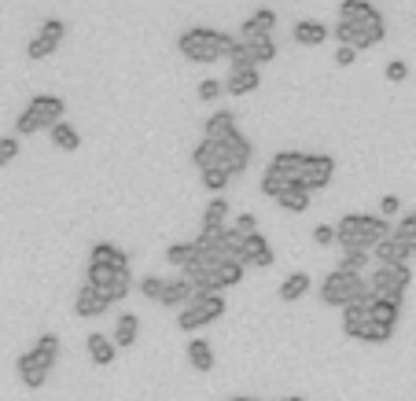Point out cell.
Instances as JSON below:
<instances>
[{
    "instance_id": "obj_45",
    "label": "cell",
    "mask_w": 416,
    "mask_h": 401,
    "mask_svg": "<svg viewBox=\"0 0 416 401\" xmlns=\"http://www.w3.org/2000/svg\"><path fill=\"white\" fill-rule=\"evenodd\" d=\"M222 92H225V89H222V81H217V77H203V81H199V100L210 103V100H217Z\"/></svg>"
},
{
    "instance_id": "obj_9",
    "label": "cell",
    "mask_w": 416,
    "mask_h": 401,
    "mask_svg": "<svg viewBox=\"0 0 416 401\" xmlns=\"http://www.w3.org/2000/svg\"><path fill=\"white\" fill-rule=\"evenodd\" d=\"M244 269H269L276 262L269 240L261 236V232H251V236H244V247H239V258H236Z\"/></svg>"
},
{
    "instance_id": "obj_12",
    "label": "cell",
    "mask_w": 416,
    "mask_h": 401,
    "mask_svg": "<svg viewBox=\"0 0 416 401\" xmlns=\"http://www.w3.org/2000/svg\"><path fill=\"white\" fill-rule=\"evenodd\" d=\"M383 37H387V23H383V15L376 11L372 18H365V23H358V26H354V52L380 45Z\"/></svg>"
},
{
    "instance_id": "obj_54",
    "label": "cell",
    "mask_w": 416,
    "mask_h": 401,
    "mask_svg": "<svg viewBox=\"0 0 416 401\" xmlns=\"http://www.w3.org/2000/svg\"><path fill=\"white\" fill-rule=\"evenodd\" d=\"M276 401H306V397H298V394H288V397H276Z\"/></svg>"
},
{
    "instance_id": "obj_11",
    "label": "cell",
    "mask_w": 416,
    "mask_h": 401,
    "mask_svg": "<svg viewBox=\"0 0 416 401\" xmlns=\"http://www.w3.org/2000/svg\"><path fill=\"white\" fill-rule=\"evenodd\" d=\"M372 255H376V262L380 265H409V247L398 240V236H394V228H390V236L387 240H380L376 247H372Z\"/></svg>"
},
{
    "instance_id": "obj_4",
    "label": "cell",
    "mask_w": 416,
    "mask_h": 401,
    "mask_svg": "<svg viewBox=\"0 0 416 401\" xmlns=\"http://www.w3.org/2000/svg\"><path fill=\"white\" fill-rule=\"evenodd\" d=\"M225 316V299L222 294H199V291H192V299L188 306L177 309V331H199L214 321H222Z\"/></svg>"
},
{
    "instance_id": "obj_21",
    "label": "cell",
    "mask_w": 416,
    "mask_h": 401,
    "mask_svg": "<svg viewBox=\"0 0 416 401\" xmlns=\"http://www.w3.org/2000/svg\"><path fill=\"white\" fill-rule=\"evenodd\" d=\"M85 350H89V357H93V365H111L115 357H118V350H115V343L107 339L103 331H89V339H85Z\"/></svg>"
},
{
    "instance_id": "obj_15",
    "label": "cell",
    "mask_w": 416,
    "mask_h": 401,
    "mask_svg": "<svg viewBox=\"0 0 416 401\" xmlns=\"http://www.w3.org/2000/svg\"><path fill=\"white\" fill-rule=\"evenodd\" d=\"M239 125H236V114L232 111H214L207 122H203V137L207 140H214V144H222L229 133H236Z\"/></svg>"
},
{
    "instance_id": "obj_32",
    "label": "cell",
    "mask_w": 416,
    "mask_h": 401,
    "mask_svg": "<svg viewBox=\"0 0 416 401\" xmlns=\"http://www.w3.org/2000/svg\"><path fill=\"white\" fill-rule=\"evenodd\" d=\"M225 218H229V203L210 199V206L203 210V228H225Z\"/></svg>"
},
{
    "instance_id": "obj_43",
    "label": "cell",
    "mask_w": 416,
    "mask_h": 401,
    "mask_svg": "<svg viewBox=\"0 0 416 401\" xmlns=\"http://www.w3.org/2000/svg\"><path fill=\"white\" fill-rule=\"evenodd\" d=\"M162 284H166L162 277H144V280H140V294H144L147 302H159V294H162Z\"/></svg>"
},
{
    "instance_id": "obj_14",
    "label": "cell",
    "mask_w": 416,
    "mask_h": 401,
    "mask_svg": "<svg viewBox=\"0 0 416 401\" xmlns=\"http://www.w3.org/2000/svg\"><path fill=\"white\" fill-rule=\"evenodd\" d=\"M269 170H276L280 177H288L291 184H298V177H302V170H306V155H302V151H276V155L269 159Z\"/></svg>"
},
{
    "instance_id": "obj_28",
    "label": "cell",
    "mask_w": 416,
    "mask_h": 401,
    "mask_svg": "<svg viewBox=\"0 0 416 401\" xmlns=\"http://www.w3.org/2000/svg\"><path fill=\"white\" fill-rule=\"evenodd\" d=\"M192 162L199 166V170H214V166H222V147L203 137L199 144H195V151H192Z\"/></svg>"
},
{
    "instance_id": "obj_52",
    "label": "cell",
    "mask_w": 416,
    "mask_h": 401,
    "mask_svg": "<svg viewBox=\"0 0 416 401\" xmlns=\"http://www.w3.org/2000/svg\"><path fill=\"white\" fill-rule=\"evenodd\" d=\"M354 59H358V52L350 48V45H339V48H336V63H339V67H350Z\"/></svg>"
},
{
    "instance_id": "obj_25",
    "label": "cell",
    "mask_w": 416,
    "mask_h": 401,
    "mask_svg": "<svg viewBox=\"0 0 416 401\" xmlns=\"http://www.w3.org/2000/svg\"><path fill=\"white\" fill-rule=\"evenodd\" d=\"M368 321V306L365 302H346L343 306V331L350 335V339H358V331L365 328Z\"/></svg>"
},
{
    "instance_id": "obj_47",
    "label": "cell",
    "mask_w": 416,
    "mask_h": 401,
    "mask_svg": "<svg viewBox=\"0 0 416 401\" xmlns=\"http://www.w3.org/2000/svg\"><path fill=\"white\" fill-rule=\"evenodd\" d=\"M41 33L52 37V41H63V33H67V23H63V18H45V26H41Z\"/></svg>"
},
{
    "instance_id": "obj_23",
    "label": "cell",
    "mask_w": 416,
    "mask_h": 401,
    "mask_svg": "<svg viewBox=\"0 0 416 401\" xmlns=\"http://www.w3.org/2000/svg\"><path fill=\"white\" fill-rule=\"evenodd\" d=\"M372 15H376L372 0H343L339 4V23H350V26L365 23V18H372Z\"/></svg>"
},
{
    "instance_id": "obj_38",
    "label": "cell",
    "mask_w": 416,
    "mask_h": 401,
    "mask_svg": "<svg viewBox=\"0 0 416 401\" xmlns=\"http://www.w3.org/2000/svg\"><path fill=\"white\" fill-rule=\"evenodd\" d=\"M390 335H394L390 328H380V324L365 321V328L358 331V339H361V343H368V346H380V343H387V339H390Z\"/></svg>"
},
{
    "instance_id": "obj_37",
    "label": "cell",
    "mask_w": 416,
    "mask_h": 401,
    "mask_svg": "<svg viewBox=\"0 0 416 401\" xmlns=\"http://www.w3.org/2000/svg\"><path fill=\"white\" fill-rule=\"evenodd\" d=\"M56 48H59V41H52V37H45V33H37V37L30 41V45H26L30 59H48Z\"/></svg>"
},
{
    "instance_id": "obj_39",
    "label": "cell",
    "mask_w": 416,
    "mask_h": 401,
    "mask_svg": "<svg viewBox=\"0 0 416 401\" xmlns=\"http://www.w3.org/2000/svg\"><path fill=\"white\" fill-rule=\"evenodd\" d=\"M365 265H368V250H361V247H346V250H343V265H339V269L361 272Z\"/></svg>"
},
{
    "instance_id": "obj_13",
    "label": "cell",
    "mask_w": 416,
    "mask_h": 401,
    "mask_svg": "<svg viewBox=\"0 0 416 401\" xmlns=\"http://www.w3.org/2000/svg\"><path fill=\"white\" fill-rule=\"evenodd\" d=\"M107 306H111V302L103 299V291H96V287H89V284H81L78 299H74V313H78V316L93 321V316H103V313H107Z\"/></svg>"
},
{
    "instance_id": "obj_5",
    "label": "cell",
    "mask_w": 416,
    "mask_h": 401,
    "mask_svg": "<svg viewBox=\"0 0 416 401\" xmlns=\"http://www.w3.org/2000/svg\"><path fill=\"white\" fill-rule=\"evenodd\" d=\"M63 111H67V100L63 96H33L30 107L19 114L15 133H37V129H52L56 122H63Z\"/></svg>"
},
{
    "instance_id": "obj_49",
    "label": "cell",
    "mask_w": 416,
    "mask_h": 401,
    "mask_svg": "<svg viewBox=\"0 0 416 401\" xmlns=\"http://www.w3.org/2000/svg\"><path fill=\"white\" fill-rule=\"evenodd\" d=\"M405 77H409V67L402 59H390L387 63V81H405Z\"/></svg>"
},
{
    "instance_id": "obj_36",
    "label": "cell",
    "mask_w": 416,
    "mask_h": 401,
    "mask_svg": "<svg viewBox=\"0 0 416 401\" xmlns=\"http://www.w3.org/2000/svg\"><path fill=\"white\" fill-rule=\"evenodd\" d=\"M115 272L118 269H111V265H89V280H85V284L96 287V291H107V287H111V280H115Z\"/></svg>"
},
{
    "instance_id": "obj_24",
    "label": "cell",
    "mask_w": 416,
    "mask_h": 401,
    "mask_svg": "<svg viewBox=\"0 0 416 401\" xmlns=\"http://www.w3.org/2000/svg\"><path fill=\"white\" fill-rule=\"evenodd\" d=\"M188 365L195 368V372H210L214 368V350H210V343L207 339H188Z\"/></svg>"
},
{
    "instance_id": "obj_33",
    "label": "cell",
    "mask_w": 416,
    "mask_h": 401,
    "mask_svg": "<svg viewBox=\"0 0 416 401\" xmlns=\"http://www.w3.org/2000/svg\"><path fill=\"white\" fill-rule=\"evenodd\" d=\"M247 52L254 59V67H258V63H273L276 59V41H273V33L261 37V41H254V45H247Z\"/></svg>"
},
{
    "instance_id": "obj_41",
    "label": "cell",
    "mask_w": 416,
    "mask_h": 401,
    "mask_svg": "<svg viewBox=\"0 0 416 401\" xmlns=\"http://www.w3.org/2000/svg\"><path fill=\"white\" fill-rule=\"evenodd\" d=\"M33 350L37 353H45L48 361H59V339L52 331H45V335H37V343H33Z\"/></svg>"
},
{
    "instance_id": "obj_17",
    "label": "cell",
    "mask_w": 416,
    "mask_h": 401,
    "mask_svg": "<svg viewBox=\"0 0 416 401\" xmlns=\"http://www.w3.org/2000/svg\"><path fill=\"white\" fill-rule=\"evenodd\" d=\"M398 316H402V302H390V299H372V302H368V321H372V324L394 331Z\"/></svg>"
},
{
    "instance_id": "obj_1",
    "label": "cell",
    "mask_w": 416,
    "mask_h": 401,
    "mask_svg": "<svg viewBox=\"0 0 416 401\" xmlns=\"http://www.w3.org/2000/svg\"><path fill=\"white\" fill-rule=\"evenodd\" d=\"M390 236V225L387 218L380 214H343V221L336 225V243L346 250V247H361L372 255V247L380 240Z\"/></svg>"
},
{
    "instance_id": "obj_8",
    "label": "cell",
    "mask_w": 416,
    "mask_h": 401,
    "mask_svg": "<svg viewBox=\"0 0 416 401\" xmlns=\"http://www.w3.org/2000/svg\"><path fill=\"white\" fill-rule=\"evenodd\" d=\"M217 147H222V166L229 170V177H232V173H244L247 166H251L254 147H251V140H247L244 133H239V129H236V133H229Z\"/></svg>"
},
{
    "instance_id": "obj_10",
    "label": "cell",
    "mask_w": 416,
    "mask_h": 401,
    "mask_svg": "<svg viewBox=\"0 0 416 401\" xmlns=\"http://www.w3.org/2000/svg\"><path fill=\"white\" fill-rule=\"evenodd\" d=\"M336 177V159L332 155H306V170L298 177V184L306 192H317V188H328Z\"/></svg>"
},
{
    "instance_id": "obj_7",
    "label": "cell",
    "mask_w": 416,
    "mask_h": 401,
    "mask_svg": "<svg viewBox=\"0 0 416 401\" xmlns=\"http://www.w3.org/2000/svg\"><path fill=\"white\" fill-rule=\"evenodd\" d=\"M52 365H56V361H48L45 353H37V350L30 346L26 353H19L15 372H19V379H23V387H30V390H41V387L48 383V372H52Z\"/></svg>"
},
{
    "instance_id": "obj_46",
    "label": "cell",
    "mask_w": 416,
    "mask_h": 401,
    "mask_svg": "<svg viewBox=\"0 0 416 401\" xmlns=\"http://www.w3.org/2000/svg\"><path fill=\"white\" fill-rule=\"evenodd\" d=\"M19 155V137H0V166H8Z\"/></svg>"
},
{
    "instance_id": "obj_40",
    "label": "cell",
    "mask_w": 416,
    "mask_h": 401,
    "mask_svg": "<svg viewBox=\"0 0 416 401\" xmlns=\"http://www.w3.org/2000/svg\"><path fill=\"white\" fill-rule=\"evenodd\" d=\"M225 184H229V170H225V166H214V170H203V188H207V192H222Z\"/></svg>"
},
{
    "instance_id": "obj_42",
    "label": "cell",
    "mask_w": 416,
    "mask_h": 401,
    "mask_svg": "<svg viewBox=\"0 0 416 401\" xmlns=\"http://www.w3.org/2000/svg\"><path fill=\"white\" fill-rule=\"evenodd\" d=\"M229 63H232V70H247V67H254V59H251V52H247V45H232V52H229Z\"/></svg>"
},
{
    "instance_id": "obj_16",
    "label": "cell",
    "mask_w": 416,
    "mask_h": 401,
    "mask_svg": "<svg viewBox=\"0 0 416 401\" xmlns=\"http://www.w3.org/2000/svg\"><path fill=\"white\" fill-rule=\"evenodd\" d=\"M258 85H261V74H258V67L232 70V74H229V81H222V89H225L229 96H247V92H254Z\"/></svg>"
},
{
    "instance_id": "obj_34",
    "label": "cell",
    "mask_w": 416,
    "mask_h": 401,
    "mask_svg": "<svg viewBox=\"0 0 416 401\" xmlns=\"http://www.w3.org/2000/svg\"><path fill=\"white\" fill-rule=\"evenodd\" d=\"M284 188H291V181L288 177H280L276 170H269L266 166V173H261V196H269V199H276Z\"/></svg>"
},
{
    "instance_id": "obj_22",
    "label": "cell",
    "mask_w": 416,
    "mask_h": 401,
    "mask_svg": "<svg viewBox=\"0 0 416 401\" xmlns=\"http://www.w3.org/2000/svg\"><path fill=\"white\" fill-rule=\"evenodd\" d=\"M295 41H298V45H324V41H328V26L324 23H317V18H298V23H295Z\"/></svg>"
},
{
    "instance_id": "obj_20",
    "label": "cell",
    "mask_w": 416,
    "mask_h": 401,
    "mask_svg": "<svg viewBox=\"0 0 416 401\" xmlns=\"http://www.w3.org/2000/svg\"><path fill=\"white\" fill-rule=\"evenodd\" d=\"M137 335H140V316L137 313H122L118 321H115V350H129L137 343Z\"/></svg>"
},
{
    "instance_id": "obj_30",
    "label": "cell",
    "mask_w": 416,
    "mask_h": 401,
    "mask_svg": "<svg viewBox=\"0 0 416 401\" xmlns=\"http://www.w3.org/2000/svg\"><path fill=\"white\" fill-rule=\"evenodd\" d=\"M214 280H217V287H222V291H229V287H236L239 280H244V265L225 258L222 265H214Z\"/></svg>"
},
{
    "instance_id": "obj_29",
    "label": "cell",
    "mask_w": 416,
    "mask_h": 401,
    "mask_svg": "<svg viewBox=\"0 0 416 401\" xmlns=\"http://www.w3.org/2000/svg\"><path fill=\"white\" fill-rule=\"evenodd\" d=\"M310 287H313L310 272H291V277L280 284V299H284V302H298V299H302V294L310 291Z\"/></svg>"
},
{
    "instance_id": "obj_55",
    "label": "cell",
    "mask_w": 416,
    "mask_h": 401,
    "mask_svg": "<svg viewBox=\"0 0 416 401\" xmlns=\"http://www.w3.org/2000/svg\"><path fill=\"white\" fill-rule=\"evenodd\" d=\"M229 401H261V397H229Z\"/></svg>"
},
{
    "instance_id": "obj_31",
    "label": "cell",
    "mask_w": 416,
    "mask_h": 401,
    "mask_svg": "<svg viewBox=\"0 0 416 401\" xmlns=\"http://www.w3.org/2000/svg\"><path fill=\"white\" fill-rule=\"evenodd\" d=\"M129 291H133V277H129V269H118L115 280H111V287L103 291V299H107V302H122Z\"/></svg>"
},
{
    "instance_id": "obj_6",
    "label": "cell",
    "mask_w": 416,
    "mask_h": 401,
    "mask_svg": "<svg viewBox=\"0 0 416 401\" xmlns=\"http://www.w3.org/2000/svg\"><path fill=\"white\" fill-rule=\"evenodd\" d=\"M412 284V269L409 265H380L368 280L372 299H390V302H402L405 291Z\"/></svg>"
},
{
    "instance_id": "obj_2",
    "label": "cell",
    "mask_w": 416,
    "mask_h": 401,
    "mask_svg": "<svg viewBox=\"0 0 416 401\" xmlns=\"http://www.w3.org/2000/svg\"><path fill=\"white\" fill-rule=\"evenodd\" d=\"M236 45V37L222 33V30H210V26H192L177 37V48L184 59L192 63H214V59H229Z\"/></svg>"
},
{
    "instance_id": "obj_44",
    "label": "cell",
    "mask_w": 416,
    "mask_h": 401,
    "mask_svg": "<svg viewBox=\"0 0 416 401\" xmlns=\"http://www.w3.org/2000/svg\"><path fill=\"white\" fill-rule=\"evenodd\" d=\"M251 23H254L258 30H266V33H273V26H276V11H273V8H258V11L251 15Z\"/></svg>"
},
{
    "instance_id": "obj_26",
    "label": "cell",
    "mask_w": 416,
    "mask_h": 401,
    "mask_svg": "<svg viewBox=\"0 0 416 401\" xmlns=\"http://www.w3.org/2000/svg\"><path fill=\"white\" fill-rule=\"evenodd\" d=\"M276 203L288 210V214H302V210H310V192H306L302 184H291V188H284V192L276 196Z\"/></svg>"
},
{
    "instance_id": "obj_18",
    "label": "cell",
    "mask_w": 416,
    "mask_h": 401,
    "mask_svg": "<svg viewBox=\"0 0 416 401\" xmlns=\"http://www.w3.org/2000/svg\"><path fill=\"white\" fill-rule=\"evenodd\" d=\"M89 265H111V269H129V255L118 243H93Z\"/></svg>"
},
{
    "instance_id": "obj_3",
    "label": "cell",
    "mask_w": 416,
    "mask_h": 401,
    "mask_svg": "<svg viewBox=\"0 0 416 401\" xmlns=\"http://www.w3.org/2000/svg\"><path fill=\"white\" fill-rule=\"evenodd\" d=\"M321 302L324 306H346V302H372V291H368V280H361L358 272H346V269H336L328 272L324 284H321Z\"/></svg>"
},
{
    "instance_id": "obj_51",
    "label": "cell",
    "mask_w": 416,
    "mask_h": 401,
    "mask_svg": "<svg viewBox=\"0 0 416 401\" xmlns=\"http://www.w3.org/2000/svg\"><path fill=\"white\" fill-rule=\"evenodd\" d=\"M336 41H339V45H350V48H354V26H350V23H336Z\"/></svg>"
},
{
    "instance_id": "obj_48",
    "label": "cell",
    "mask_w": 416,
    "mask_h": 401,
    "mask_svg": "<svg viewBox=\"0 0 416 401\" xmlns=\"http://www.w3.org/2000/svg\"><path fill=\"white\" fill-rule=\"evenodd\" d=\"M313 243L332 247V243H336V225H317V228H313Z\"/></svg>"
},
{
    "instance_id": "obj_27",
    "label": "cell",
    "mask_w": 416,
    "mask_h": 401,
    "mask_svg": "<svg viewBox=\"0 0 416 401\" xmlns=\"http://www.w3.org/2000/svg\"><path fill=\"white\" fill-rule=\"evenodd\" d=\"M48 137H52V144L59 147V151H78V147H81V137H78V129L71 122H56L48 129Z\"/></svg>"
},
{
    "instance_id": "obj_53",
    "label": "cell",
    "mask_w": 416,
    "mask_h": 401,
    "mask_svg": "<svg viewBox=\"0 0 416 401\" xmlns=\"http://www.w3.org/2000/svg\"><path fill=\"white\" fill-rule=\"evenodd\" d=\"M398 210H402V199L398 196H383L380 199V214H398Z\"/></svg>"
},
{
    "instance_id": "obj_50",
    "label": "cell",
    "mask_w": 416,
    "mask_h": 401,
    "mask_svg": "<svg viewBox=\"0 0 416 401\" xmlns=\"http://www.w3.org/2000/svg\"><path fill=\"white\" fill-rule=\"evenodd\" d=\"M232 228L239 232V236H251V232H258V221H254V214H239Z\"/></svg>"
},
{
    "instance_id": "obj_19",
    "label": "cell",
    "mask_w": 416,
    "mask_h": 401,
    "mask_svg": "<svg viewBox=\"0 0 416 401\" xmlns=\"http://www.w3.org/2000/svg\"><path fill=\"white\" fill-rule=\"evenodd\" d=\"M188 299H192V284H188L184 277H173V280H166V284H162V294H159V306H170V309H181V306H188Z\"/></svg>"
},
{
    "instance_id": "obj_35",
    "label": "cell",
    "mask_w": 416,
    "mask_h": 401,
    "mask_svg": "<svg viewBox=\"0 0 416 401\" xmlns=\"http://www.w3.org/2000/svg\"><path fill=\"white\" fill-rule=\"evenodd\" d=\"M192 255H195V243H170L166 247V262L177 265V269H184L192 262Z\"/></svg>"
}]
</instances>
